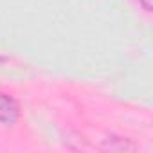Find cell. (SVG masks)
Returning <instances> with one entry per match:
<instances>
[{
  "label": "cell",
  "instance_id": "obj_1",
  "mask_svg": "<svg viewBox=\"0 0 153 153\" xmlns=\"http://www.w3.org/2000/svg\"><path fill=\"white\" fill-rule=\"evenodd\" d=\"M18 117H20V106L15 101V97L7 94H0V123L15 124Z\"/></svg>",
  "mask_w": 153,
  "mask_h": 153
},
{
  "label": "cell",
  "instance_id": "obj_2",
  "mask_svg": "<svg viewBox=\"0 0 153 153\" xmlns=\"http://www.w3.org/2000/svg\"><path fill=\"white\" fill-rule=\"evenodd\" d=\"M139 2H140V6H142V9L144 11H151V0H139Z\"/></svg>",
  "mask_w": 153,
  "mask_h": 153
}]
</instances>
